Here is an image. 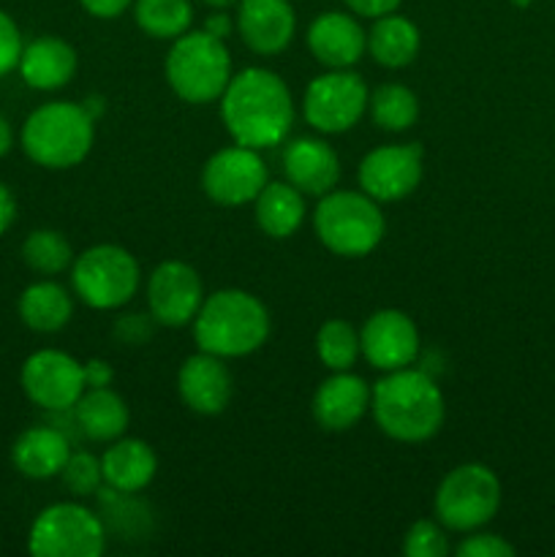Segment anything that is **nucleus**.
<instances>
[{
	"label": "nucleus",
	"mask_w": 555,
	"mask_h": 557,
	"mask_svg": "<svg viewBox=\"0 0 555 557\" xmlns=\"http://www.w3.org/2000/svg\"><path fill=\"white\" fill-rule=\"evenodd\" d=\"M218 103L223 128L232 141L254 150L283 145L297 117L292 87L281 74L264 65H250L232 74Z\"/></svg>",
	"instance_id": "obj_1"
},
{
	"label": "nucleus",
	"mask_w": 555,
	"mask_h": 557,
	"mask_svg": "<svg viewBox=\"0 0 555 557\" xmlns=\"http://www.w3.org/2000/svg\"><path fill=\"white\" fill-rule=\"evenodd\" d=\"M370 413L386 438L424 444L444 428L446 400L433 373L411 364L384 373L370 386Z\"/></svg>",
	"instance_id": "obj_2"
},
{
	"label": "nucleus",
	"mask_w": 555,
	"mask_h": 557,
	"mask_svg": "<svg viewBox=\"0 0 555 557\" xmlns=\"http://www.w3.org/2000/svg\"><path fill=\"white\" fill-rule=\"evenodd\" d=\"M190 326L199 351L221 359H243L270 341L272 319L256 294L245 288H218L205 297Z\"/></svg>",
	"instance_id": "obj_3"
},
{
	"label": "nucleus",
	"mask_w": 555,
	"mask_h": 557,
	"mask_svg": "<svg viewBox=\"0 0 555 557\" xmlns=\"http://www.w3.org/2000/svg\"><path fill=\"white\" fill-rule=\"evenodd\" d=\"M20 145L33 163L44 169H74L96 145V120L82 103L47 101L27 114Z\"/></svg>",
	"instance_id": "obj_4"
},
{
	"label": "nucleus",
	"mask_w": 555,
	"mask_h": 557,
	"mask_svg": "<svg viewBox=\"0 0 555 557\" xmlns=\"http://www.w3.org/2000/svg\"><path fill=\"white\" fill-rule=\"evenodd\" d=\"M316 239L341 259H362L386 234L384 210L362 190H330L313 210Z\"/></svg>",
	"instance_id": "obj_5"
},
{
	"label": "nucleus",
	"mask_w": 555,
	"mask_h": 557,
	"mask_svg": "<svg viewBox=\"0 0 555 557\" xmlns=\"http://www.w3.org/2000/svg\"><path fill=\"white\" fill-rule=\"evenodd\" d=\"M169 87L174 96L194 107L218 101L232 79V52L226 41L212 33L188 30L177 36L169 47L166 63H163Z\"/></svg>",
	"instance_id": "obj_6"
},
{
	"label": "nucleus",
	"mask_w": 555,
	"mask_h": 557,
	"mask_svg": "<svg viewBox=\"0 0 555 557\" xmlns=\"http://www.w3.org/2000/svg\"><path fill=\"white\" fill-rule=\"evenodd\" d=\"M141 286V267L128 248L98 243L74 256L71 288L90 310H120L136 297Z\"/></svg>",
	"instance_id": "obj_7"
},
{
	"label": "nucleus",
	"mask_w": 555,
	"mask_h": 557,
	"mask_svg": "<svg viewBox=\"0 0 555 557\" xmlns=\"http://www.w3.org/2000/svg\"><path fill=\"white\" fill-rule=\"evenodd\" d=\"M498 473L484 462H462L452 468L435 487V520L452 533H471L490 525L501 509Z\"/></svg>",
	"instance_id": "obj_8"
},
{
	"label": "nucleus",
	"mask_w": 555,
	"mask_h": 557,
	"mask_svg": "<svg viewBox=\"0 0 555 557\" xmlns=\"http://www.w3.org/2000/svg\"><path fill=\"white\" fill-rule=\"evenodd\" d=\"M107 539L98 511L79 500H60L38 511L27 549L36 557H98L107 549Z\"/></svg>",
	"instance_id": "obj_9"
},
{
	"label": "nucleus",
	"mask_w": 555,
	"mask_h": 557,
	"mask_svg": "<svg viewBox=\"0 0 555 557\" xmlns=\"http://www.w3.org/2000/svg\"><path fill=\"white\" fill-rule=\"evenodd\" d=\"M370 90L362 76L351 69H326L313 76L303 92V117L324 136L346 134L365 117Z\"/></svg>",
	"instance_id": "obj_10"
},
{
	"label": "nucleus",
	"mask_w": 555,
	"mask_h": 557,
	"mask_svg": "<svg viewBox=\"0 0 555 557\" xmlns=\"http://www.w3.org/2000/svg\"><path fill=\"white\" fill-rule=\"evenodd\" d=\"M270 183V172L261 150L245 145H229L212 152L201 166V190L221 207L254 205L261 188Z\"/></svg>",
	"instance_id": "obj_11"
},
{
	"label": "nucleus",
	"mask_w": 555,
	"mask_h": 557,
	"mask_svg": "<svg viewBox=\"0 0 555 557\" xmlns=\"http://www.w3.org/2000/svg\"><path fill=\"white\" fill-rule=\"evenodd\" d=\"M20 384L27 400L47 413L74 408L87 389L82 362L60 348L33 351L22 364Z\"/></svg>",
	"instance_id": "obj_12"
},
{
	"label": "nucleus",
	"mask_w": 555,
	"mask_h": 557,
	"mask_svg": "<svg viewBox=\"0 0 555 557\" xmlns=\"http://www.w3.org/2000/svg\"><path fill=\"white\" fill-rule=\"evenodd\" d=\"M424 174V150L411 145H381L370 150L357 166V183L362 194L379 205L403 201L419 188Z\"/></svg>",
	"instance_id": "obj_13"
},
{
	"label": "nucleus",
	"mask_w": 555,
	"mask_h": 557,
	"mask_svg": "<svg viewBox=\"0 0 555 557\" xmlns=\"http://www.w3.org/2000/svg\"><path fill=\"white\" fill-rule=\"evenodd\" d=\"M201 275L180 259H166L147 277V313L158 326L183 330L194 324L201 302H205Z\"/></svg>",
	"instance_id": "obj_14"
},
{
	"label": "nucleus",
	"mask_w": 555,
	"mask_h": 557,
	"mask_svg": "<svg viewBox=\"0 0 555 557\" xmlns=\"http://www.w3.org/2000/svg\"><path fill=\"white\" fill-rule=\"evenodd\" d=\"M359 343H362V357L368 359L370 368L381 373L411 368L422 351L417 324L411 315L397 308L375 310L359 330Z\"/></svg>",
	"instance_id": "obj_15"
},
{
	"label": "nucleus",
	"mask_w": 555,
	"mask_h": 557,
	"mask_svg": "<svg viewBox=\"0 0 555 557\" xmlns=\"http://www.w3.org/2000/svg\"><path fill=\"white\" fill-rule=\"evenodd\" d=\"M177 395L188 411L199 417H218L234 397V379L226 359L196 351L177 370Z\"/></svg>",
	"instance_id": "obj_16"
},
{
	"label": "nucleus",
	"mask_w": 555,
	"mask_h": 557,
	"mask_svg": "<svg viewBox=\"0 0 555 557\" xmlns=\"http://www.w3.org/2000/svg\"><path fill=\"white\" fill-rule=\"evenodd\" d=\"M305 44L324 69H354L368 52V30L351 11H324L308 25Z\"/></svg>",
	"instance_id": "obj_17"
},
{
	"label": "nucleus",
	"mask_w": 555,
	"mask_h": 557,
	"mask_svg": "<svg viewBox=\"0 0 555 557\" xmlns=\"http://www.w3.org/2000/svg\"><path fill=\"white\" fill-rule=\"evenodd\" d=\"M283 174L305 196H324L341 183V158L321 136H294L283 141Z\"/></svg>",
	"instance_id": "obj_18"
},
{
	"label": "nucleus",
	"mask_w": 555,
	"mask_h": 557,
	"mask_svg": "<svg viewBox=\"0 0 555 557\" xmlns=\"http://www.w3.org/2000/svg\"><path fill=\"white\" fill-rule=\"evenodd\" d=\"M370 411V386L354 370H337L321 381L310 400L316 424L326 433H346L357 428Z\"/></svg>",
	"instance_id": "obj_19"
},
{
	"label": "nucleus",
	"mask_w": 555,
	"mask_h": 557,
	"mask_svg": "<svg viewBox=\"0 0 555 557\" xmlns=\"http://www.w3.org/2000/svg\"><path fill=\"white\" fill-rule=\"evenodd\" d=\"M234 25L245 47L256 54H281L297 36L292 0H239Z\"/></svg>",
	"instance_id": "obj_20"
},
{
	"label": "nucleus",
	"mask_w": 555,
	"mask_h": 557,
	"mask_svg": "<svg viewBox=\"0 0 555 557\" xmlns=\"http://www.w3.org/2000/svg\"><path fill=\"white\" fill-rule=\"evenodd\" d=\"M20 76L27 87L41 92H54L74 79L79 69V54L65 38L38 36L25 44L20 58Z\"/></svg>",
	"instance_id": "obj_21"
},
{
	"label": "nucleus",
	"mask_w": 555,
	"mask_h": 557,
	"mask_svg": "<svg viewBox=\"0 0 555 557\" xmlns=\"http://www.w3.org/2000/svg\"><path fill=\"white\" fill-rule=\"evenodd\" d=\"M71 451H74V444L69 435L47 422L20 433V438L11 446V462L22 476L47 482V479L60 476Z\"/></svg>",
	"instance_id": "obj_22"
},
{
	"label": "nucleus",
	"mask_w": 555,
	"mask_h": 557,
	"mask_svg": "<svg viewBox=\"0 0 555 557\" xmlns=\"http://www.w3.org/2000/svg\"><path fill=\"white\" fill-rule=\"evenodd\" d=\"M103 484L120 493H145L158 473V457L147 441L120 435L101 455Z\"/></svg>",
	"instance_id": "obj_23"
},
{
	"label": "nucleus",
	"mask_w": 555,
	"mask_h": 557,
	"mask_svg": "<svg viewBox=\"0 0 555 557\" xmlns=\"http://www.w3.org/2000/svg\"><path fill=\"white\" fill-rule=\"evenodd\" d=\"M79 433L85 441L92 444H112L120 435H125L131 422L128 403L112 386L101 389H85L74 406Z\"/></svg>",
	"instance_id": "obj_24"
},
{
	"label": "nucleus",
	"mask_w": 555,
	"mask_h": 557,
	"mask_svg": "<svg viewBox=\"0 0 555 557\" xmlns=\"http://www.w3.org/2000/svg\"><path fill=\"white\" fill-rule=\"evenodd\" d=\"M16 313L27 330L38 332V335H54L74 319V297L58 281L41 277L20 294Z\"/></svg>",
	"instance_id": "obj_25"
},
{
	"label": "nucleus",
	"mask_w": 555,
	"mask_h": 557,
	"mask_svg": "<svg viewBox=\"0 0 555 557\" xmlns=\"http://www.w3.org/2000/svg\"><path fill=\"white\" fill-rule=\"evenodd\" d=\"M308 207H305V194L294 188L288 180H270L261 188L254 201L256 226L272 239H288L299 232L305 223Z\"/></svg>",
	"instance_id": "obj_26"
},
{
	"label": "nucleus",
	"mask_w": 555,
	"mask_h": 557,
	"mask_svg": "<svg viewBox=\"0 0 555 557\" xmlns=\"http://www.w3.org/2000/svg\"><path fill=\"white\" fill-rule=\"evenodd\" d=\"M419 49H422V33L397 11L373 20V27L368 30V54L381 69H406L417 60Z\"/></svg>",
	"instance_id": "obj_27"
},
{
	"label": "nucleus",
	"mask_w": 555,
	"mask_h": 557,
	"mask_svg": "<svg viewBox=\"0 0 555 557\" xmlns=\"http://www.w3.org/2000/svg\"><path fill=\"white\" fill-rule=\"evenodd\" d=\"M98 517H101L107 536L118 539H145L152 533L150 504L139 498V493H120L103 484L96 493Z\"/></svg>",
	"instance_id": "obj_28"
},
{
	"label": "nucleus",
	"mask_w": 555,
	"mask_h": 557,
	"mask_svg": "<svg viewBox=\"0 0 555 557\" xmlns=\"http://www.w3.org/2000/svg\"><path fill=\"white\" fill-rule=\"evenodd\" d=\"M134 20L145 36L158 41H174L194 25L190 0H134Z\"/></svg>",
	"instance_id": "obj_29"
},
{
	"label": "nucleus",
	"mask_w": 555,
	"mask_h": 557,
	"mask_svg": "<svg viewBox=\"0 0 555 557\" xmlns=\"http://www.w3.org/2000/svg\"><path fill=\"white\" fill-rule=\"evenodd\" d=\"M368 114L381 131L400 134L408 131L419 120V98L417 92L400 82H386L370 92Z\"/></svg>",
	"instance_id": "obj_30"
},
{
	"label": "nucleus",
	"mask_w": 555,
	"mask_h": 557,
	"mask_svg": "<svg viewBox=\"0 0 555 557\" xmlns=\"http://www.w3.org/2000/svg\"><path fill=\"white\" fill-rule=\"evenodd\" d=\"M316 357L330 373L337 370H354L362 357V343L354 324L343 319H330L316 332Z\"/></svg>",
	"instance_id": "obj_31"
},
{
	"label": "nucleus",
	"mask_w": 555,
	"mask_h": 557,
	"mask_svg": "<svg viewBox=\"0 0 555 557\" xmlns=\"http://www.w3.org/2000/svg\"><path fill=\"white\" fill-rule=\"evenodd\" d=\"M22 261L30 267L36 275L54 277L60 272L71 270L74 264V248L69 239L54 228H36L22 243Z\"/></svg>",
	"instance_id": "obj_32"
},
{
	"label": "nucleus",
	"mask_w": 555,
	"mask_h": 557,
	"mask_svg": "<svg viewBox=\"0 0 555 557\" xmlns=\"http://www.w3.org/2000/svg\"><path fill=\"white\" fill-rule=\"evenodd\" d=\"M60 482L74 498H96L98 490L103 487V468L101 457H96L87 449H76L65 460L60 471Z\"/></svg>",
	"instance_id": "obj_33"
},
{
	"label": "nucleus",
	"mask_w": 555,
	"mask_h": 557,
	"mask_svg": "<svg viewBox=\"0 0 555 557\" xmlns=\"http://www.w3.org/2000/svg\"><path fill=\"white\" fill-rule=\"evenodd\" d=\"M446 528L439 520H417L403 536V555L406 557H444L452 553Z\"/></svg>",
	"instance_id": "obj_34"
},
{
	"label": "nucleus",
	"mask_w": 555,
	"mask_h": 557,
	"mask_svg": "<svg viewBox=\"0 0 555 557\" xmlns=\"http://www.w3.org/2000/svg\"><path fill=\"white\" fill-rule=\"evenodd\" d=\"M455 553L460 557H511L517 549L515 544H509L498 533H490L479 528V531L466 533V539L457 544Z\"/></svg>",
	"instance_id": "obj_35"
},
{
	"label": "nucleus",
	"mask_w": 555,
	"mask_h": 557,
	"mask_svg": "<svg viewBox=\"0 0 555 557\" xmlns=\"http://www.w3.org/2000/svg\"><path fill=\"white\" fill-rule=\"evenodd\" d=\"M156 319L150 313H123L114 319L112 335L123 346H145L156 335Z\"/></svg>",
	"instance_id": "obj_36"
},
{
	"label": "nucleus",
	"mask_w": 555,
	"mask_h": 557,
	"mask_svg": "<svg viewBox=\"0 0 555 557\" xmlns=\"http://www.w3.org/2000/svg\"><path fill=\"white\" fill-rule=\"evenodd\" d=\"M22 49H25V41H22L20 25L14 22V16L0 9V76L20 65Z\"/></svg>",
	"instance_id": "obj_37"
},
{
	"label": "nucleus",
	"mask_w": 555,
	"mask_h": 557,
	"mask_svg": "<svg viewBox=\"0 0 555 557\" xmlns=\"http://www.w3.org/2000/svg\"><path fill=\"white\" fill-rule=\"evenodd\" d=\"M351 14L362 16V20H379V16L392 14L403 5V0H343Z\"/></svg>",
	"instance_id": "obj_38"
},
{
	"label": "nucleus",
	"mask_w": 555,
	"mask_h": 557,
	"mask_svg": "<svg viewBox=\"0 0 555 557\" xmlns=\"http://www.w3.org/2000/svg\"><path fill=\"white\" fill-rule=\"evenodd\" d=\"M79 5L96 20H118L134 5V0H79Z\"/></svg>",
	"instance_id": "obj_39"
},
{
	"label": "nucleus",
	"mask_w": 555,
	"mask_h": 557,
	"mask_svg": "<svg viewBox=\"0 0 555 557\" xmlns=\"http://www.w3.org/2000/svg\"><path fill=\"white\" fill-rule=\"evenodd\" d=\"M82 370H85V386L87 389H101V386H112L114 381V368L103 359L92 357L87 362H82Z\"/></svg>",
	"instance_id": "obj_40"
},
{
	"label": "nucleus",
	"mask_w": 555,
	"mask_h": 557,
	"mask_svg": "<svg viewBox=\"0 0 555 557\" xmlns=\"http://www.w3.org/2000/svg\"><path fill=\"white\" fill-rule=\"evenodd\" d=\"M16 221V199L5 183H0V237L14 226Z\"/></svg>",
	"instance_id": "obj_41"
},
{
	"label": "nucleus",
	"mask_w": 555,
	"mask_h": 557,
	"mask_svg": "<svg viewBox=\"0 0 555 557\" xmlns=\"http://www.w3.org/2000/svg\"><path fill=\"white\" fill-rule=\"evenodd\" d=\"M234 27H237V25H234V20L223 9H215L205 20V30L212 33V36H215V38H223V41H226V38L232 36Z\"/></svg>",
	"instance_id": "obj_42"
},
{
	"label": "nucleus",
	"mask_w": 555,
	"mask_h": 557,
	"mask_svg": "<svg viewBox=\"0 0 555 557\" xmlns=\"http://www.w3.org/2000/svg\"><path fill=\"white\" fill-rule=\"evenodd\" d=\"M11 147H14V131H11V123L9 120L0 114V158L9 156Z\"/></svg>",
	"instance_id": "obj_43"
},
{
	"label": "nucleus",
	"mask_w": 555,
	"mask_h": 557,
	"mask_svg": "<svg viewBox=\"0 0 555 557\" xmlns=\"http://www.w3.org/2000/svg\"><path fill=\"white\" fill-rule=\"evenodd\" d=\"M82 107H85L87 114H90V117L98 123V120H101V114L107 112V98H103V96H87L85 101H82Z\"/></svg>",
	"instance_id": "obj_44"
},
{
	"label": "nucleus",
	"mask_w": 555,
	"mask_h": 557,
	"mask_svg": "<svg viewBox=\"0 0 555 557\" xmlns=\"http://www.w3.org/2000/svg\"><path fill=\"white\" fill-rule=\"evenodd\" d=\"M201 3H205L207 9H212V11H215V9L226 11V9H232V5H237L239 0H201Z\"/></svg>",
	"instance_id": "obj_45"
},
{
	"label": "nucleus",
	"mask_w": 555,
	"mask_h": 557,
	"mask_svg": "<svg viewBox=\"0 0 555 557\" xmlns=\"http://www.w3.org/2000/svg\"><path fill=\"white\" fill-rule=\"evenodd\" d=\"M509 3H515V5H531V3H536V0H509Z\"/></svg>",
	"instance_id": "obj_46"
}]
</instances>
